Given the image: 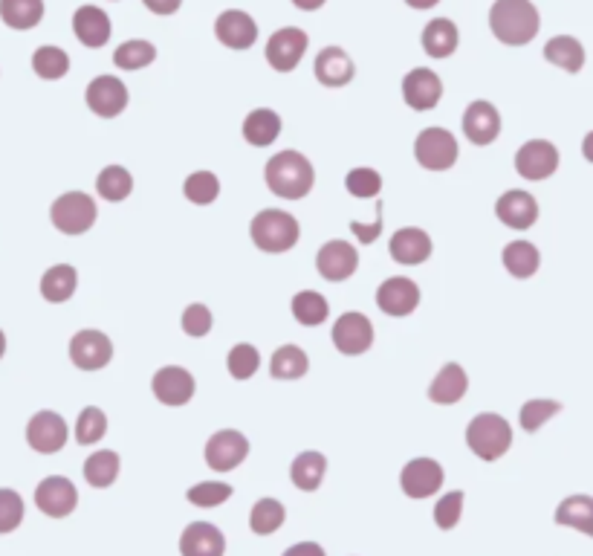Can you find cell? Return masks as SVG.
Segmentation results:
<instances>
[{
    "mask_svg": "<svg viewBox=\"0 0 593 556\" xmlns=\"http://www.w3.org/2000/svg\"><path fill=\"white\" fill-rule=\"evenodd\" d=\"M556 525L593 536V496H570L556 507Z\"/></svg>",
    "mask_w": 593,
    "mask_h": 556,
    "instance_id": "34",
    "label": "cell"
},
{
    "mask_svg": "<svg viewBox=\"0 0 593 556\" xmlns=\"http://www.w3.org/2000/svg\"><path fill=\"white\" fill-rule=\"evenodd\" d=\"M405 3H408L411 9H420V12H423V9H434L440 0H405Z\"/></svg>",
    "mask_w": 593,
    "mask_h": 556,
    "instance_id": "56",
    "label": "cell"
},
{
    "mask_svg": "<svg viewBox=\"0 0 593 556\" xmlns=\"http://www.w3.org/2000/svg\"><path fill=\"white\" fill-rule=\"evenodd\" d=\"M345 189H348V195L351 197H377L382 192V174H379L377 168H368V166H359L348 171V177H345Z\"/></svg>",
    "mask_w": 593,
    "mask_h": 556,
    "instance_id": "47",
    "label": "cell"
},
{
    "mask_svg": "<svg viewBox=\"0 0 593 556\" xmlns=\"http://www.w3.org/2000/svg\"><path fill=\"white\" fill-rule=\"evenodd\" d=\"M281 134V116L272 108H255L243 119V139L255 148H267Z\"/></svg>",
    "mask_w": 593,
    "mask_h": 556,
    "instance_id": "29",
    "label": "cell"
},
{
    "mask_svg": "<svg viewBox=\"0 0 593 556\" xmlns=\"http://www.w3.org/2000/svg\"><path fill=\"white\" fill-rule=\"evenodd\" d=\"M463 490H452L446 493L443 499L434 504V522L440 530H452L458 528L460 513H463Z\"/></svg>",
    "mask_w": 593,
    "mask_h": 556,
    "instance_id": "49",
    "label": "cell"
},
{
    "mask_svg": "<svg viewBox=\"0 0 593 556\" xmlns=\"http://www.w3.org/2000/svg\"><path fill=\"white\" fill-rule=\"evenodd\" d=\"M582 154H585V160H588V163H593V131L588 134V137L582 139Z\"/></svg>",
    "mask_w": 593,
    "mask_h": 556,
    "instance_id": "57",
    "label": "cell"
},
{
    "mask_svg": "<svg viewBox=\"0 0 593 556\" xmlns=\"http://www.w3.org/2000/svg\"><path fill=\"white\" fill-rule=\"evenodd\" d=\"M0 18L9 29H32L44 18V0H0Z\"/></svg>",
    "mask_w": 593,
    "mask_h": 556,
    "instance_id": "36",
    "label": "cell"
},
{
    "mask_svg": "<svg viewBox=\"0 0 593 556\" xmlns=\"http://www.w3.org/2000/svg\"><path fill=\"white\" fill-rule=\"evenodd\" d=\"M495 215L498 221L510 229H530L533 223L539 221V200L530 195V192H521V189H510L498 197L495 203Z\"/></svg>",
    "mask_w": 593,
    "mask_h": 556,
    "instance_id": "23",
    "label": "cell"
},
{
    "mask_svg": "<svg viewBox=\"0 0 593 556\" xmlns=\"http://www.w3.org/2000/svg\"><path fill=\"white\" fill-rule=\"evenodd\" d=\"M183 195L191 203H197V206L215 203L217 197H220V180H217V174H212V171H194V174H189L186 183H183Z\"/></svg>",
    "mask_w": 593,
    "mask_h": 556,
    "instance_id": "43",
    "label": "cell"
},
{
    "mask_svg": "<svg viewBox=\"0 0 593 556\" xmlns=\"http://www.w3.org/2000/svg\"><path fill=\"white\" fill-rule=\"evenodd\" d=\"M79 287V273L73 264H55L50 267L44 276H41V296L50 302V305H61V302H70L73 293Z\"/></svg>",
    "mask_w": 593,
    "mask_h": 556,
    "instance_id": "30",
    "label": "cell"
},
{
    "mask_svg": "<svg viewBox=\"0 0 593 556\" xmlns=\"http://www.w3.org/2000/svg\"><path fill=\"white\" fill-rule=\"evenodd\" d=\"M359 267V255L353 250V244L333 238L327 241L322 250L316 252V270L327 281H348Z\"/></svg>",
    "mask_w": 593,
    "mask_h": 556,
    "instance_id": "20",
    "label": "cell"
},
{
    "mask_svg": "<svg viewBox=\"0 0 593 556\" xmlns=\"http://www.w3.org/2000/svg\"><path fill=\"white\" fill-rule=\"evenodd\" d=\"M310 371V357L298 345H281L270 360L272 380H301Z\"/></svg>",
    "mask_w": 593,
    "mask_h": 556,
    "instance_id": "35",
    "label": "cell"
},
{
    "mask_svg": "<svg viewBox=\"0 0 593 556\" xmlns=\"http://www.w3.org/2000/svg\"><path fill=\"white\" fill-rule=\"evenodd\" d=\"M264 180L272 195L281 200H301L313 192L316 183V171L310 166V160L298 151H278L272 160H267L264 168Z\"/></svg>",
    "mask_w": 593,
    "mask_h": 556,
    "instance_id": "2",
    "label": "cell"
},
{
    "mask_svg": "<svg viewBox=\"0 0 593 556\" xmlns=\"http://www.w3.org/2000/svg\"><path fill=\"white\" fill-rule=\"evenodd\" d=\"M377 218H374V223L371 226H365V223L359 221H351V232H356V238L362 241V244H374L379 238V232H382V203H377Z\"/></svg>",
    "mask_w": 593,
    "mask_h": 556,
    "instance_id": "52",
    "label": "cell"
},
{
    "mask_svg": "<svg viewBox=\"0 0 593 556\" xmlns=\"http://www.w3.org/2000/svg\"><path fill=\"white\" fill-rule=\"evenodd\" d=\"M217 41L229 50H249L258 41V24L243 9H226L215 21Z\"/></svg>",
    "mask_w": 593,
    "mask_h": 556,
    "instance_id": "19",
    "label": "cell"
},
{
    "mask_svg": "<svg viewBox=\"0 0 593 556\" xmlns=\"http://www.w3.org/2000/svg\"><path fill=\"white\" fill-rule=\"evenodd\" d=\"M284 556H327L319 542H298L293 548H287Z\"/></svg>",
    "mask_w": 593,
    "mask_h": 556,
    "instance_id": "54",
    "label": "cell"
},
{
    "mask_svg": "<svg viewBox=\"0 0 593 556\" xmlns=\"http://www.w3.org/2000/svg\"><path fill=\"white\" fill-rule=\"evenodd\" d=\"M183 334L194 336V339H200V336H206L212 331V310L206 305H200V302H194L183 310Z\"/></svg>",
    "mask_w": 593,
    "mask_h": 556,
    "instance_id": "51",
    "label": "cell"
},
{
    "mask_svg": "<svg viewBox=\"0 0 593 556\" xmlns=\"http://www.w3.org/2000/svg\"><path fill=\"white\" fill-rule=\"evenodd\" d=\"M24 522V499L15 490H0V533H12Z\"/></svg>",
    "mask_w": 593,
    "mask_h": 556,
    "instance_id": "50",
    "label": "cell"
},
{
    "mask_svg": "<svg viewBox=\"0 0 593 556\" xmlns=\"http://www.w3.org/2000/svg\"><path fill=\"white\" fill-rule=\"evenodd\" d=\"M414 157L426 171H449L458 163V139L446 128H426L414 139Z\"/></svg>",
    "mask_w": 593,
    "mask_h": 556,
    "instance_id": "6",
    "label": "cell"
},
{
    "mask_svg": "<svg viewBox=\"0 0 593 556\" xmlns=\"http://www.w3.org/2000/svg\"><path fill=\"white\" fill-rule=\"evenodd\" d=\"M27 441L41 455L61 452L64 444H67V423H64V417L58 415V412H50V409L32 415L27 426Z\"/></svg>",
    "mask_w": 593,
    "mask_h": 556,
    "instance_id": "18",
    "label": "cell"
},
{
    "mask_svg": "<svg viewBox=\"0 0 593 556\" xmlns=\"http://www.w3.org/2000/svg\"><path fill=\"white\" fill-rule=\"evenodd\" d=\"M562 412V403L559 400H527L524 406H521V429L524 432H539L541 426L550 420V417H556Z\"/></svg>",
    "mask_w": 593,
    "mask_h": 556,
    "instance_id": "46",
    "label": "cell"
},
{
    "mask_svg": "<svg viewBox=\"0 0 593 556\" xmlns=\"http://www.w3.org/2000/svg\"><path fill=\"white\" fill-rule=\"evenodd\" d=\"M232 493L235 490L223 481H200V484L189 487V501L194 507H217L226 499H232Z\"/></svg>",
    "mask_w": 593,
    "mask_h": 556,
    "instance_id": "48",
    "label": "cell"
},
{
    "mask_svg": "<svg viewBox=\"0 0 593 556\" xmlns=\"http://www.w3.org/2000/svg\"><path fill=\"white\" fill-rule=\"evenodd\" d=\"M460 32L449 18H434L423 29V50L432 58H449L458 53Z\"/></svg>",
    "mask_w": 593,
    "mask_h": 556,
    "instance_id": "28",
    "label": "cell"
},
{
    "mask_svg": "<svg viewBox=\"0 0 593 556\" xmlns=\"http://www.w3.org/2000/svg\"><path fill=\"white\" fill-rule=\"evenodd\" d=\"M377 305L385 316L403 319L408 313H414L420 305V287L417 281L405 276H391L379 284L377 290Z\"/></svg>",
    "mask_w": 593,
    "mask_h": 556,
    "instance_id": "15",
    "label": "cell"
},
{
    "mask_svg": "<svg viewBox=\"0 0 593 556\" xmlns=\"http://www.w3.org/2000/svg\"><path fill=\"white\" fill-rule=\"evenodd\" d=\"M463 134L472 145H492L501 134V113L492 102L475 99L466 111H463Z\"/></svg>",
    "mask_w": 593,
    "mask_h": 556,
    "instance_id": "21",
    "label": "cell"
},
{
    "mask_svg": "<svg viewBox=\"0 0 593 556\" xmlns=\"http://www.w3.org/2000/svg\"><path fill=\"white\" fill-rule=\"evenodd\" d=\"M105 432H108V417H105V412L99 406L81 409L79 420H76V441L81 446L99 444L105 438Z\"/></svg>",
    "mask_w": 593,
    "mask_h": 556,
    "instance_id": "44",
    "label": "cell"
},
{
    "mask_svg": "<svg viewBox=\"0 0 593 556\" xmlns=\"http://www.w3.org/2000/svg\"><path fill=\"white\" fill-rule=\"evenodd\" d=\"M35 504L41 513H47L50 519H64L76 510L79 504V490L73 487L70 478L64 475H50L35 487Z\"/></svg>",
    "mask_w": 593,
    "mask_h": 556,
    "instance_id": "12",
    "label": "cell"
},
{
    "mask_svg": "<svg viewBox=\"0 0 593 556\" xmlns=\"http://www.w3.org/2000/svg\"><path fill=\"white\" fill-rule=\"evenodd\" d=\"M70 360L81 371H99L113 360V342L108 334L84 328L70 339Z\"/></svg>",
    "mask_w": 593,
    "mask_h": 556,
    "instance_id": "13",
    "label": "cell"
},
{
    "mask_svg": "<svg viewBox=\"0 0 593 556\" xmlns=\"http://www.w3.org/2000/svg\"><path fill=\"white\" fill-rule=\"evenodd\" d=\"M403 99L411 111H432L443 99V82L429 67H414L405 73Z\"/></svg>",
    "mask_w": 593,
    "mask_h": 556,
    "instance_id": "17",
    "label": "cell"
},
{
    "mask_svg": "<svg viewBox=\"0 0 593 556\" xmlns=\"http://www.w3.org/2000/svg\"><path fill=\"white\" fill-rule=\"evenodd\" d=\"M84 102L96 116L113 119L128 108V87L119 76H96L84 90Z\"/></svg>",
    "mask_w": 593,
    "mask_h": 556,
    "instance_id": "10",
    "label": "cell"
},
{
    "mask_svg": "<svg viewBox=\"0 0 593 556\" xmlns=\"http://www.w3.org/2000/svg\"><path fill=\"white\" fill-rule=\"evenodd\" d=\"M544 58L567 73H579L585 67V47L573 35H556L544 44Z\"/></svg>",
    "mask_w": 593,
    "mask_h": 556,
    "instance_id": "33",
    "label": "cell"
},
{
    "mask_svg": "<svg viewBox=\"0 0 593 556\" xmlns=\"http://www.w3.org/2000/svg\"><path fill=\"white\" fill-rule=\"evenodd\" d=\"M151 391H154V397L160 400L162 406H186L194 397V391H197V383H194V374L189 368L165 365V368H160L154 374Z\"/></svg>",
    "mask_w": 593,
    "mask_h": 556,
    "instance_id": "14",
    "label": "cell"
},
{
    "mask_svg": "<svg viewBox=\"0 0 593 556\" xmlns=\"http://www.w3.org/2000/svg\"><path fill=\"white\" fill-rule=\"evenodd\" d=\"M119 467L122 464H119V455L113 449H99V452H93L84 461V478H87L90 487L105 490V487H110L119 478Z\"/></svg>",
    "mask_w": 593,
    "mask_h": 556,
    "instance_id": "37",
    "label": "cell"
},
{
    "mask_svg": "<svg viewBox=\"0 0 593 556\" xmlns=\"http://www.w3.org/2000/svg\"><path fill=\"white\" fill-rule=\"evenodd\" d=\"M324 473H327V458H324L322 452H313V449L296 455V461H293V467H290L293 484H296L298 490H304V493L319 490L324 481Z\"/></svg>",
    "mask_w": 593,
    "mask_h": 556,
    "instance_id": "32",
    "label": "cell"
},
{
    "mask_svg": "<svg viewBox=\"0 0 593 556\" xmlns=\"http://www.w3.org/2000/svg\"><path fill=\"white\" fill-rule=\"evenodd\" d=\"M293 316H296L298 325H304V328H316V325H322L327 322V316H330V302L324 299L322 293H316V290H301L293 296Z\"/></svg>",
    "mask_w": 593,
    "mask_h": 556,
    "instance_id": "39",
    "label": "cell"
},
{
    "mask_svg": "<svg viewBox=\"0 0 593 556\" xmlns=\"http://www.w3.org/2000/svg\"><path fill=\"white\" fill-rule=\"evenodd\" d=\"M226 368L235 380H249L261 368V351L249 342H238L226 357Z\"/></svg>",
    "mask_w": 593,
    "mask_h": 556,
    "instance_id": "45",
    "label": "cell"
},
{
    "mask_svg": "<svg viewBox=\"0 0 593 556\" xmlns=\"http://www.w3.org/2000/svg\"><path fill=\"white\" fill-rule=\"evenodd\" d=\"M99 218L96 200L84 192H67L53 203L50 209V221L58 232L64 235H84Z\"/></svg>",
    "mask_w": 593,
    "mask_h": 556,
    "instance_id": "5",
    "label": "cell"
},
{
    "mask_svg": "<svg viewBox=\"0 0 593 556\" xmlns=\"http://www.w3.org/2000/svg\"><path fill=\"white\" fill-rule=\"evenodd\" d=\"M466 444L481 461H498L513 446V426L495 412H484V415L469 420Z\"/></svg>",
    "mask_w": 593,
    "mask_h": 556,
    "instance_id": "4",
    "label": "cell"
},
{
    "mask_svg": "<svg viewBox=\"0 0 593 556\" xmlns=\"http://www.w3.org/2000/svg\"><path fill=\"white\" fill-rule=\"evenodd\" d=\"M246 455H249V441L238 429H220L206 444V464L215 473H229V470L241 467Z\"/></svg>",
    "mask_w": 593,
    "mask_h": 556,
    "instance_id": "11",
    "label": "cell"
},
{
    "mask_svg": "<svg viewBox=\"0 0 593 556\" xmlns=\"http://www.w3.org/2000/svg\"><path fill=\"white\" fill-rule=\"evenodd\" d=\"M145 3V9L148 12H154V15H162V18H168V15H174L180 6H183V0H142Z\"/></svg>",
    "mask_w": 593,
    "mask_h": 556,
    "instance_id": "53",
    "label": "cell"
},
{
    "mask_svg": "<svg viewBox=\"0 0 593 556\" xmlns=\"http://www.w3.org/2000/svg\"><path fill=\"white\" fill-rule=\"evenodd\" d=\"M310 47L307 32L298 27H284L272 32L267 41V64L278 73H293Z\"/></svg>",
    "mask_w": 593,
    "mask_h": 556,
    "instance_id": "8",
    "label": "cell"
},
{
    "mask_svg": "<svg viewBox=\"0 0 593 556\" xmlns=\"http://www.w3.org/2000/svg\"><path fill=\"white\" fill-rule=\"evenodd\" d=\"M443 467L434 458H414L400 473V487L408 499H429L443 487Z\"/></svg>",
    "mask_w": 593,
    "mask_h": 556,
    "instance_id": "16",
    "label": "cell"
},
{
    "mask_svg": "<svg viewBox=\"0 0 593 556\" xmlns=\"http://www.w3.org/2000/svg\"><path fill=\"white\" fill-rule=\"evenodd\" d=\"M284 519H287V510H284L281 501L261 499L255 501V507L249 513V528H252V533H258V536H270V533H275V530L284 525Z\"/></svg>",
    "mask_w": 593,
    "mask_h": 556,
    "instance_id": "42",
    "label": "cell"
},
{
    "mask_svg": "<svg viewBox=\"0 0 593 556\" xmlns=\"http://www.w3.org/2000/svg\"><path fill=\"white\" fill-rule=\"evenodd\" d=\"M298 235H301V226L284 209H261L249 223L252 244L267 255L290 252L298 244Z\"/></svg>",
    "mask_w": 593,
    "mask_h": 556,
    "instance_id": "3",
    "label": "cell"
},
{
    "mask_svg": "<svg viewBox=\"0 0 593 556\" xmlns=\"http://www.w3.org/2000/svg\"><path fill=\"white\" fill-rule=\"evenodd\" d=\"M32 70H35L38 79L58 82V79H64V76L70 73V56H67L61 47H53V44L38 47V50L32 53Z\"/></svg>",
    "mask_w": 593,
    "mask_h": 556,
    "instance_id": "40",
    "label": "cell"
},
{
    "mask_svg": "<svg viewBox=\"0 0 593 556\" xmlns=\"http://www.w3.org/2000/svg\"><path fill=\"white\" fill-rule=\"evenodd\" d=\"M157 61V47L151 44V41H145V38H134V41H125L122 47H116V53H113V64L119 67V70H142V67H148V64H154Z\"/></svg>",
    "mask_w": 593,
    "mask_h": 556,
    "instance_id": "41",
    "label": "cell"
},
{
    "mask_svg": "<svg viewBox=\"0 0 593 556\" xmlns=\"http://www.w3.org/2000/svg\"><path fill=\"white\" fill-rule=\"evenodd\" d=\"M180 554L183 556H223L226 539L209 522H191L180 536Z\"/></svg>",
    "mask_w": 593,
    "mask_h": 556,
    "instance_id": "26",
    "label": "cell"
},
{
    "mask_svg": "<svg viewBox=\"0 0 593 556\" xmlns=\"http://www.w3.org/2000/svg\"><path fill=\"white\" fill-rule=\"evenodd\" d=\"M3 354H6V334L0 331V360H3Z\"/></svg>",
    "mask_w": 593,
    "mask_h": 556,
    "instance_id": "58",
    "label": "cell"
},
{
    "mask_svg": "<svg viewBox=\"0 0 593 556\" xmlns=\"http://www.w3.org/2000/svg\"><path fill=\"white\" fill-rule=\"evenodd\" d=\"M559 168V148L547 139H530L518 148L515 154V171L524 177V180H547L553 177Z\"/></svg>",
    "mask_w": 593,
    "mask_h": 556,
    "instance_id": "9",
    "label": "cell"
},
{
    "mask_svg": "<svg viewBox=\"0 0 593 556\" xmlns=\"http://www.w3.org/2000/svg\"><path fill=\"white\" fill-rule=\"evenodd\" d=\"M73 32H76V38L84 47L99 50V47H105L110 41L113 27H110L108 12L102 6L87 3V6H79L76 15H73Z\"/></svg>",
    "mask_w": 593,
    "mask_h": 556,
    "instance_id": "24",
    "label": "cell"
},
{
    "mask_svg": "<svg viewBox=\"0 0 593 556\" xmlns=\"http://www.w3.org/2000/svg\"><path fill=\"white\" fill-rule=\"evenodd\" d=\"M96 192L105 197L108 203H122L134 192V177L125 166H108L99 171L96 177Z\"/></svg>",
    "mask_w": 593,
    "mask_h": 556,
    "instance_id": "38",
    "label": "cell"
},
{
    "mask_svg": "<svg viewBox=\"0 0 593 556\" xmlns=\"http://www.w3.org/2000/svg\"><path fill=\"white\" fill-rule=\"evenodd\" d=\"M388 250H391V258H394L397 264L417 267V264H426V261H429L434 244L426 229H420V226H403V229H397V232L391 235Z\"/></svg>",
    "mask_w": 593,
    "mask_h": 556,
    "instance_id": "22",
    "label": "cell"
},
{
    "mask_svg": "<svg viewBox=\"0 0 593 556\" xmlns=\"http://www.w3.org/2000/svg\"><path fill=\"white\" fill-rule=\"evenodd\" d=\"M296 9H301V12H316V9H322L327 0H290Z\"/></svg>",
    "mask_w": 593,
    "mask_h": 556,
    "instance_id": "55",
    "label": "cell"
},
{
    "mask_svg": "<svg viewBox=\"0 0 593 556\" xmlns=\"http://www.w3.org/2000/svg\"><path fill=\"white\" fill-rule=\"evenodd\" d=\"M501 261L513 278H533L541 267L539 247L530 241H510L501 252Z\"/></svg>",
    "mask_w": 593,
    "mask_h": 556,
    "instance_id": "31",
    "label": "cell"
},
{
    "mask_svg": "<svg viewBox=\"0 0 593 556\" xmlns=\"http://www.w3.org/2000/svg\"><path fill=\"white\" fill-rule=\"evenodd\" d=\"M313 73L324 87H345L353 82L356 67H353V58L342 47H324L313 61Z\"/></svg>",
    "mask_w": 593,
    "mask_h": 556,
    "instance_id": "25",
    "label": "cell"
},
{
    "mask_svg": "<svg viewBox=\"0 0 593 556\" xmlns=\"http://www.w3.org/2000/svg\"><path fill=\"white\" fill-rule=\"evenodd\" d=\"M489 29L504 47H524L539 35L541 15L533 0H495L489 9Z\"/></svg>",
    "mask_w": 593,
    "mask_h": 556,
    "instance_id": "1",
    "label": "cell"
},
{
    "mask_svg": "<svg viewBox=\"0 0 593 556\" xmlns=\"http://www.w3.org/2000/svg\"><path fill=\"white\" fill-rule=\"evenodd\" d=\"M333 345L345 357L365 354L374 345V322L365 313H359V310L342 313L336 319V325H333Z\"/></svg>",
    "mask_w": 593,
    "mask_h": 556,
    "instance_id": "7",
    "label": "cell"
},
{
    "mask_svg": "<svg viewBox=\"0 0 593 556\" xmlns=\"http://www.w3.org/2000/svg\"><path fill=\"white\" fill-rule=\"evenodd\" d=\"M469 391V377L463 371V365L458 362H446L440 368V374L432 380L429 386V400L437 406H455L463 400V394Z\"/></svg>",
    "mask_w": 593,
    "mask_h": 556,
    "instance_id": "27",
    "label": "cell"
}]
</instances>
